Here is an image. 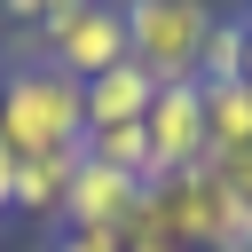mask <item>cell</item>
<instances>
[{"label": "cell", "instance_id": "obj_10", "mask_svg": "<svg viewBox=\"0 0 252 252\" xmlns=\"http://www.w3.org/2000/svg\"><path fill=\"white\" fill-rule=\"evenodd\" d=\"M87 158H94V165H118V173H134V181H150V134H142V126H102V134H87Z\"/></svg>", "mask_w": 252, "mask_h": 252}, {"label": "cell", "instance_id": "obj_2", "mask_svg": "<svg viewBox=\"0 0 252 252\" xmlns=\"http://www.w3.org/2000/svg\"><path fill=\"white\" fill-rule=\"evenodd\" d=\"M126 8V55L158 87H197V55L213 32V0H118Z\"/></svg>", "mask_w": 252, "mask_h": 252}, {"label": "cell", "instance_id": "obj_14", "mask_svg": "<svg viewBox=\"0 0 252 252\" xmlns=\"http://www.w3.org/2000/svg\"><path fill=\"white\" fill-rule=\"evenodd\" d=\"M0 16L8 24H39V0H0Z\"/></svg>", "mask_w": 252, "mask_h": 252}, {"label": "cell", "instance_id": "obj_9", "mask_svg": "<svg viewBox=\"0 0 252 252\" xmlns=\"http://www.w3.org/2000/svg\"><path fill=\"white\" fill-rule=\"evenodd\" d=\"M244 39H252V16H213L205 55H197V87H236L244 79Z\"/></svg>", "mask_w": 252, "mask_h": 252}, {"label": "cell", "instance_id": "obj_12", "mask_svg": "<svg viewBox=\"0 0 252 252\" xmlns=\"http://www.w3.org/2000/svg\"><path fill=\"white\" fill-rule=\"evenodd\" d=\"M47 252H126V236L118 228H63Z\"/></svg>", "mask_w": 252, "mask_h": 252}, {"label": "cell", "instance_id": "obj_7", "mask_svg": "<svg viewBox=\"0 0 252 252\" xmlns=\"http://www.w3.org/2000/svg\"><path fill=\"white\" fill-rule=\"evenodd\" d=\"M87 150H63V158H16V189H8V213H32V220H63V197H71V173H79Z\"/></svg>", "mask_w": 252, "mask_h": 252}, {"label": "cell", "instance_id": "obj_6", "mask_svg": "<svg viewBox=\"0 0 252 252\" xmlns=\"http://www.w3.org/2000/svg\"><path fill=\"white\" fill-rule=\"evenodd\" d=\"M79 94H87V134H102V126H142L158 102V79L142 63H110V71L79 79Z\"/></svg>", "mask_w": 252, "mask_h": 252}, {"label": "cell", "instance_id": "obj_4", "mask_svg": "<svg viewBox=\"0 0 252 252\" xmlns=\"http://www.w3.org/2000/svg\"><path fill=\"white\" fill-rule=\"evenodd\" d=\"M142 134H150V181L205 165V87H158ZM150 181H142V189H150Z\"/></svg>", "mask_w": 252, "mask_h": 252}, {"label": "cell", "instance_id": "obj_15", "mask_svg": "<svg viewBox=\"0 0 252 252\" xmlns=\"http://www.w3.org/2000/svg\"><path fill=\"white\" fill-rule=\"evenodd\" d=\"M8 189H16V158L0 150V213H8Z\"/></svg>", "mask_w": 252, "mask_h": 252}, {"label": "cell", "instance_id": "obj_18", "mask_svg": "<svg viewBox=\"0 0 252 252\" xmlns=\"http://www.w3.org/2000/svg\"><path fill=\"white\" fill-rule=\"evenodd\" d=\"M244 87H252V39H244Z\"/></svg>", "mask_w": 252, "mask_h": 252}, {"label": "cell", "instance_id": "obj_1", "mask_svg": "<svg viewBox=\"0 0 252 252\" xmlns=\"http://www.w3.org/2000/svg\"><path fill=\"white\" fill-rule=\"evenodd\" d=\"M0 150L8 158H63L87 150V94L47 55L0 71Z\"/></svg>", "mask_w": 252, "mask_h": 252}, {"label": "cell", "instance_id": "obj_5", "mask_svg": "<svg viewBox=\"0 0 252 252\" xmlns=\"http://www.w3.org/2000/svg\"><path fill=\"white\" fill-rule=\"evenodd\" d=\"M134 205H142V181H134V173L79 158L71 197H63V228H126V213H134Z\"/></svg>", "mask_w": 252, "mask_h": 252}, {"label": "cell", "instance_id": "obj_13", "mask_svg": "<svg viewBox=\"0 0 252 252\" xmlns=\"http://www.w3.org/2000/svg\"><path fill=\"white\" fill-rule=\"evenodd\" d=\"M213 173L228 181V197H236V205H252V150H244V158H220Z\"/></svg>", "mask_w": 252, "mask_h": 252}, {"label": "cell", "instance_id": "obj_19", "mask_svg": "<svg viewBox=\"0 0 252 252\" xmlns=\"http://www.w3.org/2000/svg\"><path fill=\"white\" fill-rule=\"evenodd\" d=\"M0 252H24V244H0Z\"/></svg>", "mask_w": 252, "mask_h": 252}, {"label": "cell", "instance_id": "obj_16", "mask_svg": "<svg viewBox=\"0 0 252 252\" xmlns=\"http://www.w3.org/2000/svg\"><path fill=\"white\" fill-rule=\"evenodd\" d=\"M71 8H87V0H39V24L47 16H71Z\"/></svg>", "mask_w": 252, "mask_h": 252}, {"label": "cell", "instance_id": "obj_11", "mask_svg": "<svg viewBox=\"0 0 252 252\" xmlns=\"http://www.w3.org/2000/svg\"><path fill=\"white\" fill-rule=\"evenodd\" d=\"M205 252H252V205H236L228 197V213H220V228H213V244Z\"/></svg>", "mask_w": 252, "mask_h": 252}, {"label": "cell", "instance_id": "obj_8", "mask_svg": "<svg viewBox=\"0 0 252 252\" xmlns=\"http://www.w3.org/2000/svg\"><path fill=\"white\" fill-rule=\"evenodd\" d=\"M252 150V87H205V158H244Z\"/></svg>", "mask_w": 252, "mask_h": 252}, {"label": "cell", "instance_id": "obj_3", "mask_svg": "<svg viewBox=\"0 0 252 252\" xmlns=\"http://www.w3.org/2000/svg\"><path fill=\"white\" fill-rule=\"evenodd\" d=\"M32 55H47V63L71 71V79H94V71H110V63H134V55H126V8H118V0H87V8H71V16H47V24L16 32V63H32Z\"/></svg>", "mask_w": 252, "mask_h": 252}, {"label": "cell", "instance_id": "obj_17", "mask_svg": "<svg viewBox=\"0 0 252 252\" xmlns=\"http://www.w3.org/2000/svg\"><path fill=\"white\" fill-rule=\"evenodd\" d=\"M126 252H173V244H126Z\"/></svg>", "mask_w": 252, "mask_h": 252}]
</instances>
